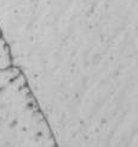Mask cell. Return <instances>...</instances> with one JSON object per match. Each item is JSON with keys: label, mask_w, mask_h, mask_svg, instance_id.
Returning a JSON list of instances; mask_svg holds the SVG:
<instances>
[{"label": "cell", "mask_w": 138, "mask_h": 147, "mask_svg": "<svg viewBox=\"0 0 138 147\" xmlns=\"http://www.w3.org/2000/svg\"><path fill=\"white\" fill-rule=\"evenodd\" d=\"M10 67H12L11 54H10L7 44L5 43L3 33H1V30H0V71L7 69Z\"/></svg>", "instance_id": "obj_1"}]
</instances>
